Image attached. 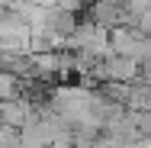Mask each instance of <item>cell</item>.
I'll return each instance as SVG.
<instances>
[{
    "mask_svg": "<svg viewBox=\"0 0 151 148\" xmlns=\"http://www.w3.org/2000/svg\"><path fill=\"white\" fill-rule=\"evenodd\" d=\"M106 48H109V55L132 58L135 64H148V61H151V42L142 39V35H135L129 26L106 29Z\"/></svg>",
    "mask_w": 151,
    "mask_h": 148,
    "instance_id": "1",
    "label": "cell"
},
{
    "mask_svg": "<svg viewBox=\"0 0 151 148\" xmlns=\"http://www.w3.org/2000/svg\"><path fill=\"white\" fill-rule=\"evenodd\" d=\"M26 122H29V106H26L23 100H6V103H0V126H3V129L19 132Z\"/></svg>",
    "mask_w": 151,
    "mask_h": 148,
    "instance_id": "2",
    "label": "cell"
}]
</instances>
